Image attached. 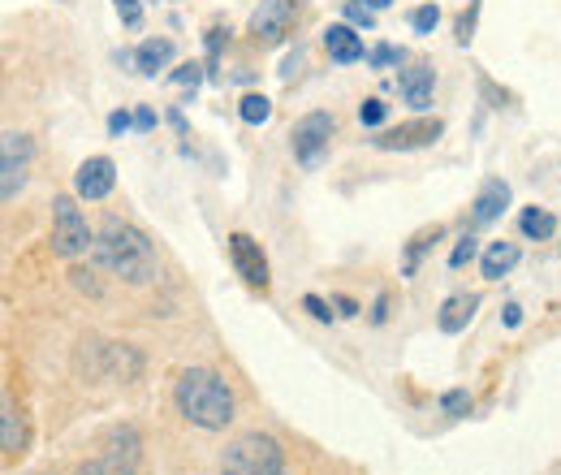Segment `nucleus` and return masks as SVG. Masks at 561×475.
<instances>
[{
  "instance_id": "nucleus-7",
  "label": "nucleus",
  "mask_w": 561,
  "mask_h": 475,
  "mask_svg": "<svg viewBox=\"0 0 561 475\" xmlns=\"http://www.w3.org/2000/svg\"><path fill=\"white\" fill-rule=\"evenodd\" d=\"M26 160H31V139L26 134H5V152H0V195L5 203L18 195L22 182H26Z\"/></svg>"
},
{
  "instance_id": "nucleus-24",
  "label": "nucleus",
  "mask_w": 561,
  "mask_h": 475,
  "mask_svg": "<svg viewBox=\"0 0 561 475\" xmlns=\"http://www.w3.org/2000/svg\"><path fill=\"white\" fill-rule=\"evenodd\" d=\"M441 406H445L449 415H467L471 411V393L467 389H449L445 398H441Z\"/></svg>"
},
{
  "instance_id": "nucleus-28",
  "label": "nucleus",
  "mask_w": 561,
  "mask_h": 475,
  "mask_svg": "<svg viewBox=\"0 0 561 475\" xmlns=\"http://www.w3.org/2000/svg\"><path fill=\"white\" fill-rule=\"evenodd\" d=\"M199 78H203V65H195V61L182 65V70H173V83H177V87H195Z\"/></svg>"
},
{
  "instance_id": "nucleus-32",
  "label": "nucleus",
  "mask_w": 561,
  "mask_h": 475,
  "mask_svg": "<svg viewBox=\"0 0 561 475\" xmlns=\"http://www.w3.org/2000/svg\"><path fill=\"white\" fill-rule=\"evenodd\" d=\"M134 126H139V130H156V113H152V108H139V113H134Z\"/></svg>"
},
{
  "instance_id": "nucleus-12",
  "label": "nucleus",
  "mask_w": 561,
  "mask_h": 475,
  "mask_svg": "<svg viewBox=\"0 0 561 475\" xmlns=\"http://www.w3.org/2000/svg\"><path fill=\"white\" fill-rule=\"evenodd\" d=\"M398 87L406 95V104L410 108H428L432 104V87H436V74H432V65H410V70L398 74Z\"/></svg>"
},
{
  "instance_id": "nucleus-1",
  "label": "nucleus",
  "mask_w": 561,
  "mask_h": 475,
  "mask_svg": "<svg viewBox=\"0 0 561 475\" xmlns=\"http://www.w3.org/2000/svg\"><path fill=\"white\" fill-rule=\"evenodd\" d=\"M95 260H100L108 273L130 281V285H147L156 277V247L143 229H134L130 221H117L108 216L95 234Z\"/></svg>"
},
{
  "instance_id": "nucleus-27",
  "label": "nucleus",
  "mask_w": 561,
  "mask_h": 475,
  "mask_svg": "<svg viewBox=\"0 0 561 475\" xmlns=\"http://www.w3.org/2000/svg\"><path fill=\"white\" fill-rule=\"evenodd\" d=\"M475 260V238H462L458 247H454V255H449V268H462V264H471Z\"/></svg>"
},
{
  "instance_id": "nucleus-33",
  "label": "nucleus",
  "mask_w": 561,
  "mask_h": 475,
  "mask_svg": "<svg viewBox=\"0 0 561 475\" xmlns=\"http://www.w3.org/2000/svg\"><path fill=\"white\" fill-rule=\"evenodd\" d=\"M505 324H510V329H518V324H523V307H518V303L505 307Z\"/></svg>"
},
{
  "instance_id": "nucleus-13",
  "label": "nucleus",
  "mask_w": 561,
  "mask_h": 475,
  "mask_svg": "<svg viewBox=\"0 0 561 475\" xmlns=\"http://www.w3.org/2000/svg\"><path fill=\"white\" fill-rule=\"evenodd\" d=\"M475 307H480V298H475V294H454V298H445L441 316H436V324H441V333H462V329L471 324Z\"/></svg>"
},
{
  "instance_id": "nucleus-23",
  "label": "nucleus",
  "mask_w": 561,
  "mask_h": 475,
  "mask_svg": "<svg viewBox=\"0 0 561 475\" xmlns=\"http://www.w3.org/2000/svg\"><path fill=\"white\" fill-rule=\"evenodd\" d=\"M113 9L121 13V22H126L130 31H139V26H143V9H139V0H113Z\"/></svg>"
},
{
  "instance_id": "nucleus-29",
  "label": "nucleus",
  "mask_w": 561,
  "mask_h": 475,
  "mask_svg": "<svg viewBox=\"0 0 561 475\" xmlns=\"http://www.w3.org/2000/svg\"><path fill=\"white\" fill-rule=\"evenodd\" d=\"M393 61H402V48H393V44H380V48L372 52V65H376V70H385V65H393Z\"/></svg>"
},
{
  "instance_id": "nucleus-18",
  "label": "nucleus",
  "mask_w": 561,
  "mask_h": 475,
  "mask_svg": "<svg viewBox=\"0 0 561 475\" xmlns=\"http://www.w3.org/2000/svg\"><path fill=\"white\" fill-rule=\"evenodd\" d=\"M518 225H523V234H527V238H536V242L557 234V221H553V212H549V208H527Z\"/></svg>"
},
{
  "instance_id": "nucleus-11",
  "label": "nucleus",
  "mask_w": 561,
  "mask_h": 475,
  "mask_svg": "<svg viewBox=\"0 0 561 475\" xmlns=\"http://www.w3.org/2000/svg\"><path fill=\"white\" fill-rule=\"evenodd\" d=\"M324 48H328V57H333L337 65H354V61H363V39L354 35V26H350V22L328 26V31H324Z\"/></svg>"
},
{
  "instance_id": "nucleus-17",
  "label": "nucleus",
  "mask_w": 561,
  "mask_h": 475,
  "mask_svg": "<svg viewBox=\"0 0 561 475\" xmlns=\"http://www.w3.org/2000/svg\"><path fill=\"white\" fill-rule=\"evenodd\" d=\"M514 264H518V247H514V242H492V247L484 251V277L488 281H501Z\"/></svg>"
},
{
  "instance_id": "nucleus-25",
  "label": "nucleus",
  "mask_w": 561,
  "mask_h": 475,
  "mask_svg": "<svg viewBox=\"0 0 561 475\" xmlns=\"http://www.w3.org/2000/svg\"><path fill=\"white\" fill-rule=\"evenodd\" d=\"M346 22L350 26H363V31H372V26H376L372 5H346Z\"/></svg>"
},
{
  "instance_id": "nucleus-30",
  "label": "nucleus",
  "mask_w": 561,
  "mask_h": 475,
  "mask_svg": "<svg viewBox=\"0 0 561 475\" xmlns=\"http://www.w3.org/2000/svg\"><path fill=\"white\" fill-rule=\"evenodd\" d=\"M303 307H307L316 320H333V311H328V303H324V298H316V294H307V298H303Z\"/></svg>"
},
{
  "instance_id": "nucleus-10",
  "label": "nucleus",
  "mask_w": 561,
  "mask_h": 475,
  "mask_svg": "<svg viewBox=\"0 0 561 475\" xmlns=\"http://www.w3.org/2000/svg\"><path fill=\"white\" fill-rule=\"evenodd\" d=\"M117 182V165L108 156H91V160H82L78 173H74V190H78V199H104L108 190H113Z\"/></svg>"
},
{
  "instance_id": "nucleus-2",
  "label": "nucleus",
  "mask_w": 561,
  "mask_h": 475,
  "mask_svg": "<svg viewBox=\"0 0 561 475\" xmlns=\"http://www.w3.org/2000/svg\"><path fill=\"white\" fill-rule=\"evenodd\" d=\"M173 398H177V411L203 432H221L234 424V393H229V385L212 368H186L177 376Z\"/></svg>"
},
{
  "instance_id": "nucleus-3",
  "label": "nucleus",
  "mask_w": 561,
  "mask_h": 475,
  "mask_svg": "<svg viewBox=\"0 0 561 475\" xmlns=\"http://www.w3.org/2000/svg\"><path fill=\"white\" fill-rule=\"evenodd\" d=\"M285 471V450L264 432H246L221 458V475H281Z\"/></svg>"
},
{
  "instance_id": "nucleus-34",
  "label": "nucleus",
  "mask_w": 561,
  "mask_h": 475,
  "mask_svg": "<svg viewBox=\"0 0 561 475\" xmlns=\"http://www.w3.org/2000/svg\"><path fill=\"white\" fill-rule=\"evenodd\" d=\"M363 5H372V9H389L393 0H363Z\"/></svg>"
},
{
  "instance_id": "nucleus-19",
  "label": "nucleus",
  "mask_w": 561,
  "mask_h": 475,
  "mask_svg": "<svg viewBox=\"0 0 561 475\" xmlns=\"http://www.w3.org/2000/svg\"><path fill=\"white\" fill-rule=\"evenodd\" d=\"M238 117L246 121V126H264V121L272 117V100H268V95H242Z\"/></svg>"
},
{
  "instance_id": "nucleus-16",
  "label": "nucleus",
  "mask_w": 561,
  "mask_h": 475,
  "mask_svg": "<svg viewBox=\"0 0 561 475\" xmlns=\"http://www.w3.org/2000/svg\"><path fill=\"white\" fill-rule=\"evenodd\" d=\"M0 445H5V454L22 450V419H18V406H13L9 393L0 398Z\"/></svg>"
},
{
  "instance_id": "nucleus-15",
  "label": "nucleus",
  "mask_w": 561,
  "mask_h": 475,
  "mask_svg": "<svg viewBox=\"0 0 561 475\" xmlns=\"http://www.w3.org/2000/svg\"><path fill=\"white\" fill-rule=\"evenodd\" d=\"M173 61V39H147V44H139V52H134V65H139V74L156 78V70H164V65Z\"/></svg>"
},
{
  "instance_id": "nucleus-31",
  "label": "nucleus",
  "mask_w": 561,
  "mask_h": 475,
  "mask_svg": "<svg viewBox=\"0 0 561 475\" xmlns=\"http://www.w3.org/2000/svg\"><path fill=\"white\" fill-rule=\"evenodd\" d=\"M130 126H134L130 113H113V117H108V130H113V134H126Z\"/></svg>"
},
{
  "instance_id": "nucleus-6",
  "label": "nucleus",
  "mask_w": 561,
  "mask_h": 475,
  "mask_svg": "<svg viewBox=\"0 0 561 475\" xmlns=\"http://www.w3.org/2000/svg\"><path fill=\"white\" fill-rule=\"evenodd\" d=\"M229 260L251 290H268V260L251 234H229Z\"/></svg>"
},
{
  "instance_id": "nucleus-21",
  "label": "nucleus",
  "mask_w": 561,
  "mask_h": 475,
  "mask_svg": "<svg viewBox=\"0 0 561 475\" xmlns=\"http://www.w3.org/2000/svg\"><path fill=\"white\" fill-rule=\"evenodd\" d=\"M436 22H441V9H436V5H419L415 13H410V26H415L419 35H432Z\"/></svg>"
},
{
  "instance_id": "nucleus-4",
  "label": "nucleus",
  "mask_w": 561,
  "mask_h": 475,
  "mask_svg": "<svg viewBox=\"0 0 561 475\" xmlns=\"http://www.w3.org/2000/svg\"><path fill=\"white\" fill-rule=\"evenodd\" d=\"M95 247V234L87 229V216L78 212V203L70 195H57L52 199V251L61 260H78Z\"/></svg>"
},
{
  "instance_id": "nucleus-22",
  "label": "nucleus",
  "mask_w": 561,
  "mask_h": 475,
  "mask_svg": "<svg viewBox=\"0 0 561 475\" xmlns=\"http://www.w3.org/2000/svg\"><path fill=\"white\" fill-rule=\"evenodd\" d=\"M475 18H480V0H467V9H462V18H458V44H471Z\"/></svg>"
},
{
  "instance_id": "nucleus-9",
  "label": "nucleus",
  "mask_w": 561,
  "mask_h": 475,
  "mask_svg": "<svg viewBox=\"0 0 561 475\" xmlns=\"http://www.w3.org/2000/svg\"><path fill=\"white\" fill-rule=\"evenodd\" d=\"M441 121H406V126H398V130H385V134H376V147L380 152H410V147H428V143H436L441 139Z\"/></svg>"
},
{
  "instance_id": "nucleus-14",
  "label": "nucleus",
  "mask_w": 561,
  "mask_h": 475,
  "mask_svg": "<svg viewBox=\"0 0 561 475\" xmlns=\"http://www.w3.org/2000/svg\"><path fill=\"white\" fill-rule=\"evenodd\" d=\"M505 203H510V186H505L501 178L484 182V190H480V195H475V225L497 221V216L505 212Z\"/></svg>"
},
{
  "instance_id": "nucleus-20",
  "label": "nucleus",
  "mask_w": 561,
  "mask_h": 475,
  "mask_svg": "<svg viewBox=\"0 0 561 475\" xmlns=\"http://www.w3.org/2000/svg\"><path fill=\"white\" fill-rule=\"evenodd\" d=\"M78 475H139V471L126 467V463H113V458H95V463L78 467Z\"/></svg>"
},
{
  "instance_id": "nucleus-8",
  "label": "nucleus",
  "mask_w": 561,
  "mask_h": 475,
  "mask_svg": "<svg viewBox=\"0 0 561 475\" xmlns=\"http://www.w3.org/2000/svg\"><path fill=\"white\" fill-rule=\"evenodd\" d=\"M294 26V0H259V9L251 13V31L264 44H281Z\"/></svg>"
},
{
  "instance_id": "nucleus-5",
  "label": "nucleus",
  "mask_w": 561,
  "mask_h": 475,
  "mask_svg": "<svg viewBox=\"0 0 561 475\" xmlns=\"http://www.w3.org/2000/svg\"><path fill=\"white\" fill-rule=\"evenodd\" d=\"M328 139H333V117H328V113H307L294 126V156H298V165L316 169L324 160V152H328Z\"/></svg>"
},
{
  "instance_id": "nucleus-26",
  "label": "nucleus",
  "mask_w": 561,
  "mask_h": 475,
  "mask_svg": "<svg viewBox=\"0 0 561 475\" xmlns=\"http://www.w3.org/2000/svg\"><path fill=\"white\" fill-rule=\"evenodd\" d=\"M359 121H363V126H380V121H385V104H380V100H363Z\"/></svg>"
}]
</instances>
